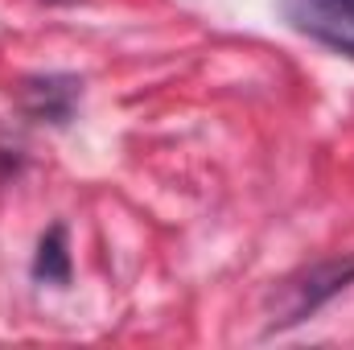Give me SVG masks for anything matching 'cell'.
<instances>
[{
  "instance_id": "1",
  "label": "cell",
  "mask_w": 354,
  "mask_h": 350,
  "mask_svg": "<svg viewBox=\"0 0 354 350\" xmlns=\"http://www.w3.org/2000/svg\"><path fill=\"white\" fill-rule=\"evenodd\" d=\"M354 280V260H326L309 272H301L297 280L284 284V301H280V317H272L276 330L305 322L313 309H322L330 297H338Z\"/></svg>"
},
{
  "instance_id": "3",
  "label": "cell",
  "mask_w": 354,
  "mask_h": 350,
  "mask_svg": "<svg viewBox=\"0 0 354 350\" xmlns=\"http://www.w3.org/2000/svg\"><path fill=\"white\" fill-rule=\"evenodd\" d=\"M83 95L79 79H66V75H50V79H33L25 83V111L33 120H50V124H66L75 103Z\"/></svg>"
},
{
  "instance_id": "2",
  "label": "cell",
  "mask_w": 354,
  "mask_h": 350,
  "mask_svg": "<svg viewBox=\"0 0 354 350\" xmlns=\"http://www.w3.org/2000/svg\"><path fill=\"white\" fill-rule=\"evenodd\" d=\"M284 17L292 21V29L354 58V12L342 0H284Z\"/></svg>"
},
{
  "instance_id": "4",
  "label": "cell",
  "mask_w": 354,
  "mask_h": 350,
  "mask_svg": "<svg viewBox=\"0 0 354 350\" xmlns=\"http://www.w3.org/2000/svg\"><path fill=\"white\" fill-rule=\"evenodd\" d=\"M33 276L46 284H66L71 280V252H66V231L50 227L37 243V260H33Z\"/></svg>"
},
{
  "instance_id": "5",
  "label": "cell",
  "mask_w": 354,
  "mask_h": 350,
  "mask_svg": "<svg viewBox=\"0 0 354 350\" xmlns=\"http://www.w3.org/2000/svg\"><path fill=\"white\" fill-rule=\"evenodd\" d=\"M342 4H346V8H351V12H354V0H342Z\"/></svg>"
}]
</instances>
